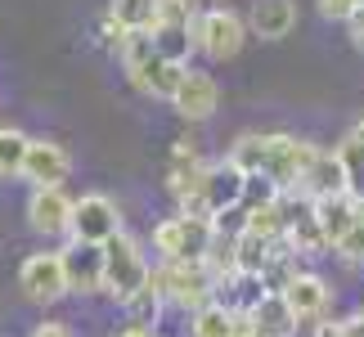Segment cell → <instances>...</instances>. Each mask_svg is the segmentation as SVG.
I'll list each match as a JSON object with an SVG mask.
<instances>
[{"mask_svg": "<svg viewBox=\"0 0 364 337\" xmlns=\"http://www.w3.org/2000/svg\"><path fill=\"white\" fill-rule=\"evenodd\" d=\"M212 220L207 216H162L158 225L149 230V243L158 252V261H203L207 247H212Z\"/></svg>", "mask_w": 364, "mask_h": 337, "instance_id": "6da1fadb", "label": "cell"}, {"mask_svg": "<svg viewBox=\"0 0 364 337\" xmlns=\"http://www.w3.org/2000/svg\"><path fill=\"white\" fill-rule=\"evenodd\" d=\"M153 284L166 292L171 306H185V311H198V306L216 301L220 279L207 270V261H158L153 265Z\"/></svg>", "mask_w": 364, "mask_h": 337, "instance_id": "7a4b0ae2", "label": "cell"}, {"mask_svg": "<svg viewBox=\"0 0 364 337\" xmlns=\"http://www.w3.org/2000/svg\"><path fill=\"white\" fill-rule=\"evenodd\" d=\"M104 257H108V288H104V297H113L117 306H126L139 288L153 284V265L144 257V247H139V238H131L126 230L104 243Z\"/></svg>", "mask_w": 364, "mask_h": 337, "instance_id": "3957f363", "label": "cell"}, {"mask_svg": "<svg viewBox=\"0 0 364 337\" xmlns=\"http://www.w3.org/2000/svg\"><path fill=\"white\" fill-rule=\"evenodd\" d=\"M247 18H239L230 5H207L198 18H193V41H198V54L212 63H230L243 54L247 41Z\"/></svg>", "mask_w": 364, "mask_h": 337, "instance_id": "277c9868", "label": "cell"}, {"mask_svg": "<svg viewBox=\"0 0 364 337\" xmlns=\"http://www.w3.org/2000/svg\"><path fill=\"white\" fill-rule=\"evenodd\" d=\"M18 288L27 301L36 306H54L63 301L73 284H68V265H63V247L59 252H32L23 265H18Z\"/></svg>", "mask_w": 364, "mask_h": 337, "instance_id": "5b68a950", "label": "cell"}, {"mask_svg": "<svg viewBox=\"0 0 364 337\" xmlns=\"http://www.w3.org/2000/svg\"><path fill=\"white\" fill-rule=\"evenodd\" d=\"M73 212H77V198L63 185H41V189L27 193V225L46 238L73 234Z\"/></svg>", "mask_w": 364, "mask_h": 337, "instance_id": "8992f818", "label": "cell"}, {"mask_svg": "<svg viewBox=\"0 0 364 337\" xmlns=\"http://www.w3.org/2000/svg\"><path fill=\"white\" fill-rule=\"evenodd\" d=\"M126 230L122 225V212H117V203L108 198V193H81L77 198V212H73V234L68 238H77V243H108V238H117Z\"/></svg>", "mask_w": 364, "mask_h": 337, "instance_id": "52a82bcc", "label": "cell"}, {"mask_svg": "<svg viewBox=\"0 0 364 337\" xmlns=\"http://www.w3.org/2000/svg\"><path fill=\"white\" fill-rule=\"evenodd\" d=\"M63 265H68V284H73L77 297H100L108 288V257H104L100 243H77V238H68Z\"/></svg>", "mask_w": 364, "mask_h": 337, "instance_id": "ba28073f", "label": "cell"}, {"mask_svg": "<svg viewBox=\"0 0 364 337\" xmlns=\"http://www.w3.org/2000/svg\"><path fill=\"white\" fill-rule=\"evenodd\" d=\"M171 108H176L185 122H212L216 108H220V86H216V77L189 63V73H185V81H180V90L171 95Z\"/></svg>", "mask_w": 364, "mask_h": 337, "instance_id": "9c48e42d", "label": "cell"}, {"mask_svg": "<svg viewBox=\"0 0 364 337\" xmlns=\"http://www.w3.org/2000/svg\"><path fill=\"white\" fill-rule=\"evenodd\" d=\"M315 153L319 144L315 139H297V135H279V149H274V162H270V176L284 193H301V176H306V166L315 162Z\"/></svg>", "mask_w": 364, "mask_h": 337, "instance_id": "30bf717a", "label": "cell"}, {"mask_svg": "<svg viewBox=\"0 0 364 337\" xmlns=\"http://www.w3.org/2000/svg\"><path fill=\"white\" fill-rule=\"evenodd\" d=\"M73 176V153H68L59 139H32V153H27V166H23V180L32 189L41 185H63Z\"/></svg>", "mask_w": 364, "mask_h": 337, "instance_id": "8fae6325", "label": "cell"}, {"mask_svg": "<svg viewBox=\"0 0 364 337\" xmlns=\"http://www.w3.org/2000/svg\"><path fill=\"white\" fill-rule=\"evenodd\" d=\"M243 193H247V171H243V166H234L230 158H220V162L207 166L203 198H207V207H212V216L225 212V207H239Z\"/></svg>", "mask_w": 364, "mask_h": 337, "instance_id": "7c38bea8", "label": "cell"}, {"mask_svg": "<svg viewBox=\"0 0 364 337\" xmlns=\"http://www.w3.org/2000/svg\"><path fill=\"white\" fill-rule=\"evenodd\" d=\"M297 18H301L297 0H252V9H247V27H252V36H261V41L292 36L297 32Z\"/></svg>", "mask_w": 364, "mask_h": 337, "instance_id": "4fadbf2b", "label": "cell"}, {"mask_svg": "<svg viewBox=\"0 0 364 337\" xmlns=\"http://www.w3.org/2000/svg\"><path fill=\"white\" fill-rule=\"evenodd\" d=\"M301 193L306 198H338V193H346V166L338 158V149H324L319 144L315 153V162L306 166V176H301Z\"/></svg>", "mask_w": 364, "mask_h": 337, "instance_id": "5bb4252c", "label": "cell"}, {"mask_svg": "<svg viewBox=\"0 0 364 337\" xmlns=\"http://www.w3.org/2000/svg\"><path fill=\"white\" fill-rule=\"evenodd\" d=\"M284 297H288V306L297 311V319L301 324H315V319H324V311H328V301H333V288L319 279L315 270H301L292 284L284 288Z\"/></svg>", "mask_w": 364, "mask_h": 337, "instance_id": "9a60e30c", "label": "cell"}, {"mask_svg": "<svg viewBox=\"0 0 364 337\" xmlns=\"http://www.w3.org/2000/svg\"><path fill=\"white\" fill-rule=\"evenodd\" d=\"M279 135H284V131H243V135L230 144L225 158H230L234 166H243L247 176H261V171H270V162H274Z\"/></svg>", "mask_w": 364, "mask_h": 337, "instance_id": "2e32d148", "label": "cell"}, {"mask_svg": "<svg viewBox=\"0 0 364 337\" xmlns=\"http://www.w3.org/2000/svg\"><path fill=\"white\" fill-rule=\"evenodd\" d=\"M252 319H257V333L261 337H297V328H301V319L288 306L284 292H265V301L252 311Z\"/></svg>", "mask_w": 364, "mask_h": 337, "instance_id": "e0dca14e", "label": "cell"}, {"mask_svg": "<svg viewBox=\"0 0 364 337\" xmlns=\"http://www.w3.org/2000/svg\"><path fill=\"white\" fill-rule=\"evenodd\" d=\"M149 36H153V50H158L162 59H171V63H189V54L198 50V41H193V23L162 18Z\"/></svg>", "mask_w": 364, "mask_h": 337, "instance_id": "ac0fdd59", "label": "cell"}, {"mask_svg": "<svg viewBox=\"0 0 364 337\" xmlns=\"http://www.w3.org/2000/svg\"><path fill=\"white\" fill-rule=\"evenodd\" d=\"M311 207H315V216H319V225H324V234H328V247L360 220V203L351 198V193H338V198H315Z\"/></svg>", "mask_w": 364, "mask_h": 337, "instance_id": "d6986e66", "label": "cell"}, {"mask_svg": "<svg viewBox=\"0 0 364 337\" xmlns=\"http://www.w3.org/2000/svg\"><path fill=\"white\" fill-rule=\"evenodd\" d=\"M288 238H292V247H297L301 257H319V252H333V247H328V234H324V225H319L315 207H311V198H306V207L297 212V220H292Z\"/></svg>", "mask_w": 364, "mask_h": 337, "instance_id": "ffe728a7", "label": "cell"}, {"mask_svg": "<svg viewBox=\"0 0 364 337\" xmlns=\"http://www.w3.org/2000/svg\"><path fill=\"white\" fill-rule=\"evenodd\" d=\"M108 14L126 32H153L162 23V0H108Z\"/></svg>", "mask_w": 364, "mask_h": 337, "instance_id": "44dd1931", "label": "cell"}, {"mask_svg": "<svg viewBox=\"0 0 364 337\" xmlns=\"http://www.w3.org/2000/svg\"><path fill=\"white\" fill-rule=\"evenodd\" d=\"M27 153H32V135L18 126H0V180H23Z\"/></svg>", "mask_w": 364, "mask_h": 337, "instance_id": "7402d4cb", "label": "cell"}, {"mask_svg": "<svg viewBox=\"0 0 364 337\" xmlns=\"http://www.w3.org/2000/svg\"><path fill=\"white\" fill-rule=\"evenodd\" d=\"M189 337H234V311L220 297L189 311Z\"/></svg>", "mask_w": 364, "mask_h": 337, "instance_id": "603a6c76", "label": "cell"}, {"mask_svg": "<svg viewBox=\"0 0 364 337\" xmlns=\"http://www.w3.org/2000/svg\"><path fill=\"white\" fill-rule=\"evenodd\" d=\"M126 311V324H135V328H158V319L166 311V292L158 284H149V288H139L131 301L122 306Z\"/></svg>", "mask_w": 364, "mask_h": 337, "instance_id": "cb8c5ba5", "label": "cell"}, {"mask_svg": "<svg viewBox=\"0 0 364 337\" xmlns=\"http://www.w3.org/2000/svg\"><path fill=\"white\" fill-rule=\"evenodd\" d=\"M270 261H274V238H265L257 230L239 234V274H265Z\"/></svg>", "mask_w": 364, "mask_h": 337, "instance_id": "d4e9b609", "label": "cell"}, {"mask_svg": "<svg viewBox=\"0 0 364 337\" xmlns=\"http://www.w3.org/2000/svg\"><path fill=\"white\" fill-rule=\"evenodd\" d=\"M95 41H100V46L104 50H113V54H122V46H126V41H131V32H126V27L113 18V14H100V23H95Z\"/></svg>", "mask_w": 364, "mask_h": 337, "instance_id": "484cf974", "label": "cell"}, {"mask_svg": "<svg viewBox=\"0 0 364 337\" xmlns=\"http://www.w3.org/2000/svg\"><path fill=\"white\" fill-rule=\"evenodd\" d=\"M279 193H284V189H279L274 185V180L270 176H247V193H243V207H247V212H252V207H270L274 198H279Z\"/></svg>", "mask_w": 364, "mask_h": 337, "instance_id": "4316f807", "label": "cell"}, {"mask_svg": "<svg viewBox=\"0 0 364 337\" xmlns=\"http://www.w3.org/2000/svg\"><path fill=\"white\" fill-rule=\"evenodd\" d=\"M247 220H252V216H247V207L239 203V207H225V212H216V216H212V230H216V234H234V238H239V234H247Z\"/></svg>", "mask_w": 364, "mask_h": 337, "instance_id": "83f0119b", "label": "cell"}, {"mask_svg": "<svg viewBox=\"0 0 364 337\" xmlns=\"http://www.w3.org/2000/svg\"><path fill=\"white\" fill-rule=\"evenodd\" d=\"M315 9L324 14L328 23H346V18L360 9V0H315Z\"/></svg>", "mask_w": 364, "mask_h": 337, "instance_id": "f1b7e54d", "label": "cell"}, {"mask_svg": "<svg viewBox=\"0 0 364 337\" xmlns=\"http://www.w3.org/2000/svg\"><path fill=\"white\" fill-rule=\"evenodd\" d=\"M32 337H73V328H68V319H41Z\"/></svg>", "mask_w": 364, "mask_h": 337, "instance_id": "f546056e", "label": "cell"}, {"mask_svg": "<svg viewBox=\"0 0 364 337\" xmlns=\"http://www.w3.org/2000/svg\"><path fill=\"white\" fill-rule=\"evenodd\" d=\"M346 36H351V46L364 54V5L351 14V18H346Z\"/></svg>", "mask_w": 364, "mask_h": 337, "instance_id": "4dcf8cb0", "label": "cell"}, {"mask_svg": "<svg viewBox=\"0 0 364 337\" xmlns=\"http://www.w3.org/2000/svg\"><path fill=\"white\" fill-rule=\"evenodd\" d=\"M346 193L364 207V166H355V171H346Z\"/></svg>", "mask_w": 364, "mask_h": 337, "instance_id": "1f68e13d", "label": "cell"}, {"mask_svg": "<svg viewBox=\"0 0 364 337\" xmlns=\"http://www.w3.org/2000/svg\"><path fill=\"white\" fill-rule=\"evenodd\" d=\"M342 337H364V319H342Z\"/></svg>", "mask_w": 364, "mask_h": 337, "instance_id": "d6a6232c", "label": "cell"}, {"mask_svg": "<svg viewBox=\"0 0 364 337\" xmlns=\"http://www.w3.org/2000/svg\"><path fill=\"white\" fill-rule=\"evenodd\" d=\"M360 319H364V301H360Z\"/></svg>", "mask_w": 364, "mask_h": 337, "instance_id": "836d02e7", "label": "cell"}, {"mask_svg": "<svg viewBox=\"0 0 364 337\" xmlns=\"http://www.w3.org/2000/svg\"><path fill=\"white\" fill-rule=\"evenodd\" d=\"M360 5H364V0H360Z\"/></svg>", "mask_w": 364, "mask_h": 337, "instance_id": "e575fe53", "label": "cell"}]
</instances>
